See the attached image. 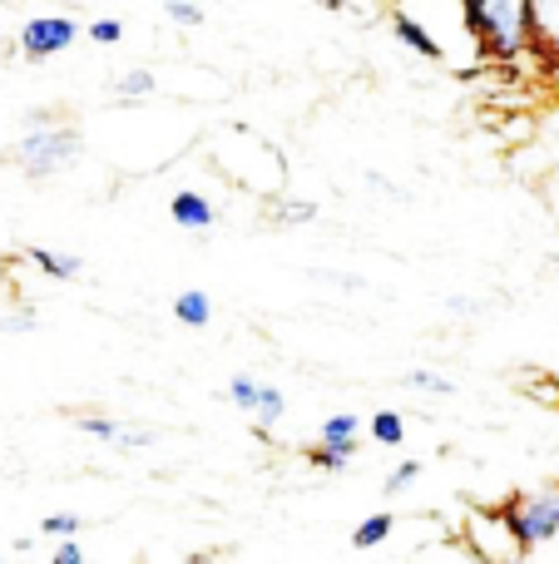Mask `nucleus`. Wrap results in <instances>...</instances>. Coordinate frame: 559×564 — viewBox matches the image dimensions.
Masks as SVG:
<instances>
[{
	"instance_id": "412c9836",
	"label": "nucleus",
	"mask_w": 559,
	"mask_h": 564,
	"mask_svg": "<svg viewBox=\"0 0 559 564\" xmlns=\"http://www.w3.org/2000/svg\"><path fill=\"white\" fill-rule=\"evenodd\" d=\"M421 470H426L421 460H402V466H396L392 476H386V486H382V490H386V496H402V490L412 486V480H421Z\"/></svg>"
},
{
	"instance_id": "6e6552de",
	"label": "nucleus",
	"mask_w": 559,
	"mask_h": 564,
	"mask_svg": "<svg viewBox=\"0 0 559 564\" xmlns=\"http://www.w3.org/2000/svg\"><path fill=\"white\" fill-rule=\"evenodd\" d=\"M174 322L178 327H194V332L213 327V297H208L204 288H184L174 297Z\"/></svg>"
},
{
	"instance_id": "39448f33",
	"label": "nucleus",
	"mask_w": 559,
	"mask_h": 564,
	"mask_svg": "<svg viewBox=\"0 0 559 564\" xmlns=\"http://www.w3.org/2000/svg\"><path fill=\"white\" fill-rule=\"evenodd\" d=\"M79 40V20L69 15H35L20 25V55L25 59H50V55H65L69 45Z\"/></svg>"
},
{
	"instance_id": "dca6fc26",
	"label": "nucleus",
	"mask_w": 559,
	"mask_h": 564,
	"mask_svg": "<svg viewBox=\"0 0 559 564\" xmlns=\"http://www.w3.org/2000/svg\"><path fill=\"white\" fill-rule=\"evenodd\" d=\"M352 456H357V441H347V446H313V451H307V460H313L317 470H327V476L352 470Z\"/></svg>"
},
{
	"instance_id": "0eeeda50",
	"label": "nucleus",
	"mask_w": 559,
	"mask_h": 564,
	"mask_svg": "<svg viewBox=\"0 0 559 564\" xmlns=\"http://www.w3.org/2000/svg\"><path fill=\"white\" fill-rule=\"evenodd\" d=\"M392 35L402 40L406 50H416V55H421V59H446L441 40H436L431 30L421 25V15H412V10H392Z\"/></svg>"
},
{
	"instance_id": "f3484780",
	"label": "nucleus",
	"mask_w": 559,
	"mask_h": 564,
	"mask_svg": "<svg viewBox=\"0 0 559 564\" xmlns=\"http://www.w3.org/2000/svg\"><path fill=\"white\" fill-rule=\"evenodd\" d=\"M402 387H406V391H421V397H456V381L441 377V371H426V367L406 371Z\"/></svg>"
},
{
	"instance_id": "9d476101",
	"label": "nucleus",
	"mask_w": 559,
	"mask_h": 564,
	"mask_svg": "<svg viewBox=\"0 0 559 564\" xmlns=\"http://www.w3.org/2000/svg\"><path fill=\"white\" fill-rule=\"evenodd\" d=\"M25 258H30V263H35L45 278H55V282L85 278V258H75V253H55V248H30Z\"/></svg>"
},
{
	"instance_id": "9b49d317",
	"label": "nucleus",
	"mask_w": 559,
	"mask_h": 564,
	"mask_svg": "<svg viewBox=\"0 0 559 564\" xmlns=\"http://www.w3.org/2000/svg\"><path fill=\"white\" fill-rule=\"evenodd\" d=\"M362 436V416H352V411H332V416L317 426V446H347V441Z\"/></svg>"
},
{
	"instance_id": "f8f14e48",
	"label": "nucleus",
	"mask_w": 559,
	"mask_h": 564,
	"mask_svg": "<svg viewBox=\"0 0 559 564\" xmlns=\"http://www.w3.org/2000/svg\"><path fill=\"white\" fill-rule=\"evenodd\" d=\"M392 530H396V516H386V510H376V516H366L362 525L352 530V550H376V545H386L392 540Z\"/></svg>"
},
{
	"instance_id": "2eb2a0df",
	"label": "nucleus",
	"mask_w": 559,
	"mask_h": 564,
	"mask_svg": "<svg viewBox=\"0 0 559 564\" xmlns=\"http://www.w3.org/2000/svg\"><path fill=\"white\" fill-rule=\"evenodd\" d=\"M257 387H263L257 377L238 371V377H228V381H223V401H228L233 411H243V416H253V406H257Z\"/></svg>"
},
{
	"instance_id": "6ab92c4d",
	"label": "nucleus",
	"mask_w": 559,
	"mask_h": 564,
	"mask_svg": "<svg viewBox=\"0 0 559 564\" xmlns=\"http://www.w3.org/2000/svg\"><path fill=\"white\" fill-rule=\"evenodd\" d=\"M79 530H85V520L69 516V510H55V516L40 520V535H50V540H75Z\"/></svg>"
},
{
	"instance_id": "f257e3e1",
	"label": "nucleus",
	"mask_w": 559,
	"mask_h": 564,
	"mask_svg": "<svg viewBox=\"0 0 559 564\" xmlns=\"http://www.w3.org/2000/svg\"><path fill=\"white\" fill-rule=\"evenodd\" d=\"M461 20L475 40L485 45V55L495 59H520L535 45L530 35V0H465Z\"/></svg>"
},
{
	"instance_id": "4468645a",
	"label": "nucleus",
	"mask_w": 559,
	"mask_h": 564,
	"mask_svg": "<svg viewBox=\"0 0 559 564\" xmlns=\"http://www.w3.org/2000/svg\"><path fill=\"white\" fill-rule=\"evenodd\" d=\"M362 426H366V436H372L376 446H402L406 441V416L402 411H376V416H366Z\"/></svg>"
},
{
	"instance_id": "20e7f679",
	"label": "nucleus",
	"mask_w": 559,
	"mask_h": 564,
	"mask_svg": "<svg viewBox=\"0 0 559 564\" xmlns=\"http://www.w3.org/2000/svg\"><path fill=\"white\" fill-rule=\"evenodd\" d=\"M505 520H511L515 540L520 550H540L559 535V486H545V490H525L505 506Z\"/></svg>"
},
{
	"instance_id": "bb28decb",
	"label": "nucleus",
	"mask_w": 559,
	"mask_h": 564,
	"mask_svg": "<svg viewBox=\"0 0 559 564\" xmlns=\"http://www.w3.org/2000/svg\"><path fill=\"white\" fill-rule=\"evenodd\" d=\"M149 441H154V431H139V426H119L114 446H119V451H139V446H149Z\"/></svg>"
},
{
	"instance_id": "1a4fd4ad",
	"label": "nucleus",
	"mask_w": 559,
	"mask_h": 564,
	"mask_svg": "<svg viewBox=\"0 0 559 564\" xmlns=\"http://www.w3.org/2000/svg\"><path fill=\"white\" fill-rule=\"evenodd\" d=\"M530 35L545 45V55L559 65V0H535L530 6Z\"/></svg>"
},
{
	"instance_id": "4be33fe9",
	"label": "nucleus",
	"mask_w": 559,
	"mask_h": 564,
	"mask_svg": "<svg viewBox=\"0 0 559 564\" xmlns=\"http://www.w3.org/2000/svg\"><path fill=\"white\" fill-rule=\"evenodd\" d=\"M164 15L174 20V25H198V20H208V6H194V0H174V6H164Z\"/></svg>"
},
{
	"instance_id": "aec40b11",
	"label": "nucleus",
	"mask_w": 559,
	"mask_h": 564,
	"mask_svg": "<svg viewBox=\"0 0 559 564\" xmlns=\"http://www.w3.org/2000/svg\"><path fill=\"white\" fill-rule=\"evenodd\" d=\"M85 35L95 40V45H119V40H124V20H119V15H99V20H89V25H85Z\"/></svg>"
},
{
	"instance_id": "ddd939ff",
	"label": "nucleus",
	"mask_w": 559,
	"mask_h": 564,
	"mask_svg": "<svg viewBox=\"0 0 559 564\" xmlns=\"http://www.w3.org/2000/svg\"><path fill=\"white\" fill-rule=\"evenodd\" d=\"M283 416H287V397H283V387L263 381V387H257V406H253V426H257V431H267V426H277Z\"/></svg>"
},
{
	"instance_id": "a211bd4d",
	"label": "nucleus",
	"mask_w": 559,
	"mask_h": 564,
	"mask_svg": "<svg viewBox=\"0 0 559 564\" xmlns=\"http://www.w3.org/2000/svg\"><path fill=\"white\" fill-rule=\"evenodd\" d=\"M154 89H158V79H154V69H144V65L124 69V75L114 79V95H119V99H149Z\"/></svg>"
},
{
	"instance_id": "a878e982",
	"label": "nucleus",
	"mask_w": 559,
	"mask_h": 564,
	"mask_svg": "<svg viewBox=\"0 0 559 564\" xmlns=\"http://www.w3.org/2000/svg\"><path fill=\"white\" fill-rule=\"evenodd\" d=\"M50 564H89L85 560V545H79V540H59L55 555H50Z\"/></svg>"
},
{
	"instance_id": "5701e85b",
	"label": "nucleus",
	"mask_w": 559,
	"mask_h": 564,
	"mask_svg": "<svg viewBox=\"0 0 559 564\" xmlns=\"http://www.w3.org/2000/svg\"><path fill=\"white\" fill-rule=\"evenodd\" d=\"M75 426L95 441H109V446H114V436H119V421H109V416H79Z\"/></svg>"
},
{
	"instance_id": "cd10ccee",
	"label": "nucleus",
	"mask_w": 559,
	"mask_h": 564,
	"mask_svg": "<svg viewBox=\"0 0 559 564\" xmlns=\"http://www.w3.org/2000/svg\"><path fill=\"white\" fill-rule=\"evenodd\" d=\"M184 564H213V555H188Z\"/></svg>"
},
{
	"instance_id": "b1692460",
	"label": "nucleus",
	"mask_w": 559,
	"mask_h": 564,
	"mask_svg": "<svg viewBox=\"0 0 559 564\" xmlns=\"http://www.w3.org/2000/svg\"><path fill=\"white\" fill-rule=\"evenodd\" d=\"M283 218L287 224H313L317 204H307V198H283Z\"/></svg>"
},
{
	"instance_id": "393cba45",
	"label": "nucleus",
	"mask_w": 559,
	"mask_h": 564,
	"mask_svg": "<svg viewBox=\"0 0 559 564\" xmlns=\"http://www.w3.org/2000/svg\"><path fill=\"white\" fill-rule=\"evenodd\" d=\"M30 327H40V317L30 307H20V312H0V332H30Z\"/></svg>"
},
{
	"instance_id": "7ed1b4c3",
	"label": "nucleus",
	"mask_w": 559,
	"mask_h": 564,
	"mask_svg": "<svg viewBox=\"0 0 559 564\" xmlns=\"http://www.w3.org/2000/svg\"><path fill=\"white\" fill-rule=\"evenodd\" d=\"M461 545L471 550L481 564H515L525 555L520 540H515L511 520H505V506H465V520H461Z\"/></svg>"
},
{
	"instance_id": "423d86ee",
	"label": "nucleus",
	"mask_w": 559,
	"mask_h": 564,
	"mask_svg": "<svg viewBox=\"0 0 559 564\" xmlns=\"http://www.w3.org/2000/svg\"><path fill=\"white\" fill-rule=\"evenodd\" d=\"M168 218H174L178 228H188V234H198V238H208L213 234V224L223 214H218V204L208 194H198V188H178L174 198H168Z\"/></svg>"
},
{
	"instance_id": "f03ea898",
	"label": "nucleus",
	"mask_w": 559,
	"mask_h": 564,
	"mask_svg": "<svg viewBox=\"0 0 559 564\" xmlns=\"http://www.w3.org/2000/svg\"><path fill=\"white\" fill-rule=\"evenodd\" d=\"M79 154H85V144H79V134L69 124H40L15 139L10 164L25 178H55V174H65L69 164H79Z\"/></svg>"
}]
</instances>
